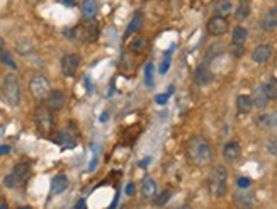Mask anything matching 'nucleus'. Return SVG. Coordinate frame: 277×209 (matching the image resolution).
<instances>
[{
  "label": "nucleus",
  "mask_w": 277,
  "mask_h": 209,
  "mask_svg": "<svg viewBox=\"0 0 277 209\" xmlns=\"http://www.w3.org/2000/svg\"><path fill=\"white\" fill-rule=\"evenodd\" d=\"M187 157L197 167H206L213 158V150L203 136H194L187 141Z\"/></svg>",
  "instance_id": "nucleus-1"
},
{
  "label": "nucleus",
  "mask_w": 277,
  "mask_h": 209,
  "mask_svg": "<svg viewBox=\"0 0 277 209\" xmlns=\"http://www.w3.org/2000/svg\"><path fill=\"white\" fill-rule=\"evenodd\" d=\"M207 184H209V192L213 197H223L226 194L228 189V172L223 165H216L209 174V179H207Z\"/></svg>",
  "instance_id": "nucleus-2"
},
{
  "label": "nucleus",
  "mask_w": 277,
  "mask_h": 209,
  "mask_svg": "<svg viewBox=\"0 0 277 209\" xmlns=\"http://www.w3.org/2000/svg\"><path fill=\"white\" fill-rule=\"evenodd\" d=\"M65 34H67L68 37H72V39L80 41V43H93V41L99 37V27H97V24L91 19V20H85V22L78 24L74 29H67Z\"/></svg>",
  "instance_id": "nucleus-3"
},
{
  "label": "nucleus",
  "mask_w": 277,
  "mask_h": 209,
  "mask_svg": "<svg viewBox=\"0 0 277 209\" xmlns=\"http://www.w3.org/2000/svg\"><path fill=\"white\" fill-rule=\"evenodd\" d=\"M2 97L12 107H17L20 104V84L16 75L9 73L3 77L2 82Z\"/></svg>",
  "instance_id": "nucleus-4"
},
{
  "label": "nucleus",
  "mask_w": 277,
  "mask_h": 209,
  "mask_svg": "<svg viewBox=\"0 0 277 209\" xmlns=\"http://www.w3.org/2000/svg\"><path fill=\"white\" fill-rule=\"evenodd\" d=\"M29 177H31V167L27 163H17L12 169V172L3 177V186L9 187V189H14V187L22 186Z\"/></svg>",
  "instance_id": "nucleus-5"
},
{
  "label": "nucleus",
  "mask_w": 277,
  "mask_h": 209,
  "mask_svg": "<svg viewBox=\"0 0 277 209\" xmlns=\"http://www.w3.org/2000/svg\"><path fill=\"white\" fill-rule=\"evenodd\" d=\"M34 119H36L37 129H39L43 135H50V133L55 129L53 112H51L48 107H44V105H41V107L36 109V112H34Z\"/></svg>",
  "instance_id": "nucleus-6"
},
{
  "label": "nucleus",
  "mask_w": 277,
  "mask_h": 209,
  "mask_svg": "<svg viewBox=\"0 0 277 209\" xmlns=\"http://www.w3.org/2000/svg\"><path fill=\"white\" fill-rule=\"evenodd\" d=\"M50 87V80L44 75H34L29 82V90L36 101H44L48 97V94L51 92Z\"/></svg>",
  "instance_id": "nucleus-7"
},
{
  "label": "nucleus",
  "mask_w": 277,
  "mask_h": 209,
  "mask_svg": "<svg viewBox=\"0 0 277 209\" xmlns=\"http://www.w3.org/2000/svg\"><path fill=\"white\" fill-rule=\"evenodd\" d=\"M248 37V31L243 26H237L231 33V51L235 56H241L245 50V41Z\"/></svg>",
  "instance_id": "nucleus-8"
},
{
  "label": "nucleus",
  "mask_w": 277,
  "mask_h": 209,
  "mask_svg": "<svg viewBox=\"0 0 277 209\" xmlns=\"http://www.w3.org/2000/svg\"><path fill=\"white\" fill-rule=\"evenodd\" d=\"M228 24L226 17H220V16H214L207 20V33L213 34V36H223V34L228 33Z\"/></svg>",
  "instance_id": "nucleus-9"
},
{
  "label": "nucleus",
  "mask_w": 277,
  "mask_h": 209,
  "mask_svg": "<svg viewBox=\"0 0 277 209\" xmlns=\"http://www.w3.org/2000/svg\"><path fill=\"white\" fill-rule=\"evenodd\" d=\"M80 67V56L78 54H65L61 58V73L65 77H74Z\"/></svg>",
  "instance_id": "nucleus-10"
},
{
  "label": "nucleus",
  "mask_w": 277,
  "mask_h": 209,
  "mask_svg": "<svg viewBox=\"0 0 277 209\" xmlns=\"http://www.w3.org/2000/svg\"><path fill=\"white\" fill-rule=\"evenodd\" d=\"M272 58V46L271 44H259L254 51H252V60L259 65H265Z\"/></svg>",
  "instance_id": "nucleus-11"
},
{
  "label": "nucleus",
  "mask_w": 277,
  "mask_h": 209,
  "mask_svg": "<svg viewBox=\"0 0 277 209\" xmlns=\"http://www.w3.org/2000/svg\"><path fill=\"white\" fill-rule=\"evenodd\" d=\"M65 105V94L61 90H51L46 97V107L50 111H60Z\"/></svg>",
  "instance_id": "nucleus-12"
},
{
  "label": "nucleus",
  "mask_w": 277,
  "mask_h": 209,
  "mask_svg": "<svg viewBox=\"0 0 277 209\" xmlns=\"http://www.w3.org/2000/svg\"><path fill=\"white\" fill-rule=\"evenodd\" d=\"M240 155H241V148H240V145H238L237 141H230V143H226V145H224L223 158H224V162H226V163H235L238 158H240Z\"/></svg>",
  "instance_id": "nucleus-13"
},
{
  "label": "nucleus",
  "mask_w": 277,
  "mask_h": 209,
  "mask_svg": "<svg viewBox=\"0 0 277 209\" xmlns=\"http://www.w3.org/2000/svg\"><path fill=\"white\" fill-rule=\"evenodd\" d=\"M255 122L262 129H277V111L269 112V114H260L255 119Z\"/></svg>",
  "instance_id": "nucleus-14"
},
{
  "label": "nucleus",
  "mask_w": 277,
  "mask_h": 209,
  "mask_svg": "<svg viewBox=\"0 0 277 209\" xmlns=\"http://www.w3.org/2000/svg\"><path fill=\"white\" fill-rule=\"evenodd\" d=\"M68 189V177L65 174H58V175L53 177L51 180V194L56 196V194H61Z\"/></svg>",
  "instance_id": "nucleus-15"
},
{
  "label": "nucleus",
  "mask_w": 277,
  "mask_h": 209,
  "mask_svg": "<svg viewBox=\"0 0 277 209\" xmlns=\"http://www.w3.org/2000/svg\"><path fill=\"white\" fill-rule=\"evenodd\" d=\"M277 27V9H269L262 17V29L265 33H272Z\"/></svg>",
  "instance_id": "nucleus-16"
},
{
  "label": "nucleus",
  "mask_w": 277,
  "mask_h": 209,
  "mask_svg": "<svg viewBox=\"0 0 277 209\" xmlns=\"http://www.w3.org/2000/svg\"><path fill=\"white\" fill-rule=\"evenodd\" d=\"M141 26H143V12H141V10H136L134 16H133V19H131V22L128 24L124 37H129L131 34H136L138 31L141 29Z\"/></svg>",
  "instance_id": "nucleus-17"
},
{
  "label": "nucleus",
  "mask_w": 277,
  "mask_h": 209,
  "mask_svg": "<svg viewBox=\"0 0 277 209\" xmlns=\"http://www.w3.org/2000/svg\"><path fill=\"white\" fill-rule=\"evenodd\" d=\"M196 82L201 85V87H206L213 82V73L207 68V65H201L199 68L196 70Z\"/></svg>",
  "instance_id": "nucleus-18"
},
{
  "label": "nucleus",
  "mask_w": 277,
  "mask_h": 209,
  "mask_svg": "<svg viewBox=\"0 0 277 209\" xmlns=\"http://www.w3.org/2000/svg\"><path fill=\"white\" fill-rule=\"evenodd\" d=\"M141 196H143L145 201H150L157 196V184L151 179L143 180V184H141Z\"/></svg>",
  "instance_id": "nucleus-19"
},
{
  "label": "nucleus",
  "mask_w": 277,
  "mask_h": 209,
  "mask_svg": "<svg viewBox=\"0 0 277 209\" xmlns=\"http://www.w3.org/2000/svg\"><path fill=\"white\" fill-rule=\"evenodd\" d=\"M235 203L240 209H252L254 208V196L248 192H237L235 194Z\"/></svg>",
  "instance_id": "nucleus-20"
},
{
  "label": "nucleus",
  "mask_w": 277,
  "mask_h": 209,
  "mask_svg": "<svg viewBox=\"0 0 277 209\" xmlns=\"http://www.w3.org/2000/svg\"><path fill=\"white\" fill-rule=\"evenodd\" d=\"M252 102H254V105L257 109H264L267 107L269 104V97L265 95V90H264V85L262 87H259L257 90L254 92V95H252Z\"/></svg>",
  "instance_id": "nucleus-21"
},
{
  "label": "nucleus",
  "mask_w": 277,
  "mask_h": 209,
  "mask_svg": "<svg viewBox=\"0 0 277 209\" xmlns=\"http://www.w3.org/2000/svg\"><path fill=\"white\" fill-rule=\"evenodd\" d=\"M148 46H150V41H148V37L143 36V34H140V36H136L133 41H131V50L138 54L145 53V51L148 50Z\"/></svg>",
  "instance_id": "nucleus-22"
},
{
  "label": "nucleus",
  "mask_w": 277,
  "mask_h": 209,
  "mask_svg": "<svg viewBox=\"0 0 277 209\" xmlns=\"http://www.w3.org/2000/svg\"><path fill=\"white\" fill-rule=\"evenodd\" d=\"M248 16H250V3H248V0H241L238 3L237 10H235V20L237 22H243V20L248 19Z\"/></svg>",
  "instance_id": "nucleus-23"
},
{
  "label": "nucleus",
  "mask_w": 277,
  "mask_h": 209,
  "mask_svg": "<svg viewBox=\"0 0 277 209\" xmlns=\"http://www.w3.org/2000/svg\"><path fill=\"white\" fill-rule=\"evenodd\" d=\"M97 0H82V14L87 20L93 19L97 16Z\"/></svg>",
  "instance_id": "nucleus-24"
},
{
  "label": "nucleus",
  "mask_w": 277,
  "mask_h": 209,
  "mask_svg": "<svg viewBox=\"0 0 277 209\" xmlns=\"http://www.w3.org/2000/svg\"><path fill=\"white\" fill-rule=\"evenodd\" d=\"M254 107V102H252L250 95H238L237 97V109L240 114H248Z\"/></svg>",
  "instance_id": "nucleus-25"
},
{
  "label": "nucleus",
  "mask_w": 277,
  "mask_h": 209,
  "mask_svg": "<svg viewBox=\"0 0 277 209\" xmlns=\"http://www.w3.org/2000/svg\"><path fill=\"white\" fill-rule=\"evenodd\" d=\"M34 50V41L29 37H20L16 41V51L19 54H29Z\"/></svg>",
  "instance_id": "nucleus-26"
},
{
  "label": "nucleus",
  "mask_w": 277,
  "mask_h": 209,
  "mask_svg": "<svg viewBox=\"0 0 277 209\" xmlns=\"http://www.w3.org/2000/svg\"><path fill=\"white\" fill-rule=\"evenodd\" d=\"M231 10H233V3H231L230 0H220V2L214 5V12L220 17H226L228 14H231Z\"/></svg>",
  "instance_id": "nucleus-27"
},
{
  "label": "nucleus",
  "mask_w": 277,
  "mask_h": 209,
  "mask_svg": "<svg viewBox=\"0 0 277 209\" xmlns=\"http://www.w3.org/2000/svg\"><path fill=\"white\" fill-rule=\"evenodd\" d=\"M265 95L269 97V101H276L277 99V78H272L264 85Z\"/></svg>",
  "instance_id": "nucleus-28"
},
{
  "label": "nucleus",
  "mask_w": 277,
  "mask_h": 209,
  "mask_svg": "<svg viewBox=\"0 0 277 209\" xmlns=\"http://www.w3.org/2000/svg\"><path fill=\"white\" fill-rule=\"evenodd\" d=\"M60 143L63 146H68V148H72V146H75V136L72 135L70 131H68V129H65V131H61L60 133Z\"/></svg>",
  "instance_id": "nucleus-29"
},
{
  "label": "nucleus",
  "mask_w": 277,
  "mask_h": 209,
  "mask_svg": "<svg viewBox=\"0 0 277 209\" xmlns=\"http://www.w3.org/2000/svg\"><path fill=\"white\" fill-rule=\"evenodd\" d=\"M145 84L147 87H153V65L151 63L145 67Z\"/></svg>",
  "instance_id": "nucleus-30"
},
{
  "label": "nucleus",
  "mask_w": 277,
  "mask_h": 209,
  "mask_svg": "<svg viewBox=\"0 0 277 209\" xmlns=\"http://www.w3.org/2000/svg\"><path fill=\"white\" fill-rule=\"evenodd\" d=\"M265 148H267V152L271 153L272 157H277V136H271V138H267V141H265Z\"/></svg>",
  "instance_id": "nucleus-31"
},
{
  "label": "nucleus",
  "mask_w": 277,
  "mask_h": 209,
  "mask_svg": "<svg viewBox=\"0 0 277 209\" xmlns=\"http://www.w3.org/2000/svg\"><path fill=\"white\" fill-rule=\"evenodd\" d=\"M168 199H170V191H164V192H160L155 197V204H157V206H164Z\"/></svg>",
  "instance_id": "nucleus-32"
},
{
  "label": "nucleus",
  "mask_w": 277,
  "mask_h": 209,
  "mask_svg": "<svg viewBox=\"0 0 277 209\" xmlns=\"http://www.w3.org/2000/svg\"><path fill=\"white\" fill-rule=\"evenodd\" d=\"M0 60H2L3 65H7V67H10V68H16L17 67L16 61L12 60V56H10L9 53H5V51H2V54H0Z\"/></svg>",
  "instance_id": "nucleus-33"
},
{
  "label": "nucleus",
  "mask_w": 277,
  "mask_h": 209,
  "mask_svg": "<svg viewBox=\"0 0 277 209\" xmlns=\"http://www.w3.org/2000/svg\"><path fill=\"white\" fill-rule=\"evenodd\" d=\"M237 184H238V187H240V189H247V187L252 186V180L248 179V177H240V179L237 180Z\"/></svg>",
  "instance_id": "nucleus-34"
},
{
  "label": "nucleus",
  "mask_w": 277,
  "mask_h": 209,
  "mask_svg": "<svg viewBox=\"0 0 277 209\" xmlns=\"http://www.w3.org/2000/svg\"><path fill=\"white\" fill-rule=\"evenodd\" d=\"M168 65H170V60H168V58H165V60H164V63H162V67H160V73H162V75H165V73H167V70H168Z\"/></svg>",
  "instance_id": "nucleus-35"
},
{
  "label": "nucleus",
  "mask_w": 277,
  "mask_h": 209,
  "mask_svg": "<svg viewBox=\"0 0 277 209\" xmlns=\"http://www.w3.org/2000/svg\"><path fill=\"white\" fill-rule=\"evenodd\" d=\"M167 99H168V94H160V95H157V97H155V101H157V104H165V102H167Z\"/></svg>",
  "instance_id": "nucleus-36"
},
{
  "label": "nucleus",
  "mask_w": 277,
  "mask_h": 209,
  "mask_svg": "<svg viewBox=\"0 0 277 209\" xmlns=\"http://www.w3.org/2000/svg\"><path fill=\"white\" fill-rule=\"evenodd\" d=\"M133 192H134V184L129 182L126 186V196H133Z\"/></svg>",
  "instance_id": "nucleus-37"
},
{
  "label": "nucleus",
  "mask_w": 277,
  "mask_h": 209,
  "mask_svg": "<svg viewBox=\"0 0 277 209\" xmlns=\"http://www.w3.org/2000/svg\"><path fill=\"white\" fill-rule=\"evenodd\" d=\"M10 148L9 146H0V155H5V153H9Z\"/></svg>",
  "instance_id": "nucleus-38"
},
{
  "label": "nucleus",
  "mask_w": 277,
  "mask_h": 209,
  "mask_svg": "<svg viewBox=\"0 0 277 209\" xmlns=\"http://www.w3.org/2000/svg\"><path fill=\"white\" fill-rule=\"evenodd\" d=\"M85 208V203L84 201H78L77 204H75V209H84Z\"/></svg>",
  "instance_id": "nucleus-39"
},
{
  "label": "nucleus",
  "mask_w": 277,
  "mask_h": 209,
  "mask_svg": "<svg viewBox=\"0 0 277 209\" xmlns=\"http://www.w3.org/2000/svg\"><path fill=\"white\" fill-rule=\"evenodd\" d=\"M61 2H63V3H65V5H68V7L75 5V0H61Z\"/></svg>",
  "instance_id": "nucleus-40"
},
{
  "label": "nucleus",
  "mask_w": 277,
  "mask_h": 209,
  "mask_svg": "<svg viewBox=\"0 0 277 209\" xmlns=\"http://www.w3.org/2000/svg\"><path fill=\"white\" fill-rule=\"evenodd\" d=\"M3 46H5V41L0 37V53H2V50H3Z\"/></svg>",
  "instance_id": "nucleus-41"
},
{
  "label": "nucleus",
  "mask_w": 277,
  "mask_h": 209,
  "mask_svg": "<svg viewBox=\"0 0 277 209\" xmlns=\"http://www.w3.org/2000/svg\"><path fill=\"white\" fill-rule=\"evenodd\" d=\"M0 209H9V208H7L5 203H2V204H0Z\"/></svg>",
  "instance_id": "nucleus-42"
},
{
  "label": "nucleus",
  "mask_w": 277,
  "mask_h": 209,
  "mask_svg": "<svg viewBox=\"0 0 277 209\" xmlns=\"http://www.w3.org/2000/svg\"><path fill=\"white\" fill-rule=\"evenodd\" d=\"M27 2H29V3H37L39 0H27Z\"/></svg>",
  "instance_id": "nucleus-43"
},
{
  "label": "nucleus",
  "mask_w": 277,
  "mask_h": 209,
  "mask_svg": "<svg viewBox=\"0 0 277 209\" xmlns=\"http://www.w3.org/2000/svg\"><path fill=\"white\" fill-rule=\"evenodd\" d=\"M17 209H33V208H29V206H20V208H17Z\"/></svg>",
  "instance_id": "nucleus-44"
},
{
  "label": "nucleus",
  "mask_w": 277,
  "mask_h": 209,
  "mask_svg": "<svg viewBox=\"0 0 277 209\" xmlns=\"http://www.w3.org/2000/svg\"><path fill=\"white\" fill-rule=\"evenodd\" d=\"M179 209H190L189 206H182V208H179Z\"/></svg>",
  "instance_id": "nucleus-45"
},
{
  "label": "nucleus",
  "mask_w": 277,
  "mask_h": 209,
  "mask_svg": "<svg viewBox=\"0 0 277 209\" xmlns=\"http://www.w3.org/2000/svg\"><path fill=\"white\" fill-rule=\"evenodd\" d=\"M0 204H2V196H0Z\"/></svg>",
  "instance_id": "nucleus-46"
}]
</instances>
